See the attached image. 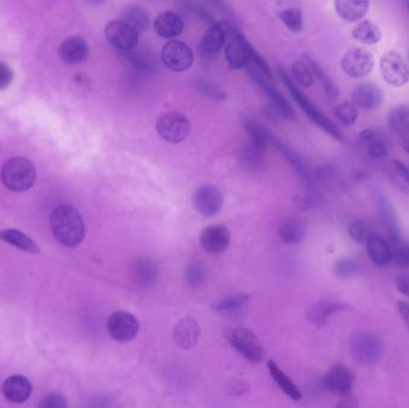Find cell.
Wrapping results in <instances>:
<instances>
[{
	"label": "cell",
	"instance_id": "1",
	"mask_svg": "<svg viewBox=\"0 0 409 408\" xmlns=\"http://www.w3.org/2000/svg\"><path fill=\"white\" fill-rule=\"evenodd\" d=\"M50 228L57 241L65 247H77L85 238L81 214L70 205H59L50 216Z\"/></svg>",
	"mask_w": 409,
	"mask_h": 408
},
{
	"label": "cell",
	"instance_id": "2",
	"mask_svg": "<svg viewBox=\"0 0 409 408\" xmlns=\"http://www.w3.org/2000/svg\"><path fill=\"white\" fill-rule=\"evenodd\" d=\"M279 77L284 83V86L289 90L292 98L297 102L299 107L303 109V112L306 114V117H309L313 124L328 133L329 136L335 138L336 140L344 141V136L340 132V129L333 124L332 121L329 120L328 117H326L325 114L316 108V105H313V102L310 101L301 90L298 89V86L294 84L292 78L289 77V74L286 71L279 70Z\"/></svg>",
	"mask_w": 409,
	"mask_h": 408
},
{
	"label": "cell",
	"instance_id": "3",
	"mask_svg": "<svg viewBox=\"0 0 409 408\" xmlns=\"http://www.w3.org/2000/svg\"><path fill=\"white\" fill-rule=\"evenodd\" d=\"M0 179L4 186L13 192H24L34 186L36 169L30 160L13 157L6 161L0 171Z\"/></svg>",
	"mask_w": 409,
	"mask_h": 408
},
{
	"label": "cell",
	"instance_id": "4",
	"mask_svg": "<svg viewBox=\"0 0 409 408\" xmlns=\"http://www.w3.org/2000/svg\"><path fill=\"white\" fill-rule=\"evenodd\" d=\"M190 121L181 112H166L159 115L156 122L159 136L170 144H180L190 136Z\"/></svg>",
	"mask_w": 409,
	"mask_h": 408
},
{
	"label": "cell",
	"instance_id": "5",
	"mask_svg": "<svg viewBox=\"0 0 409 408\" xmlns=\"http://www.w3.org/2000/svg\"><path fill=\"white\" fill-rule=\"evenodd\" d=\"M226 338H228V342L231 344V346L249 362H263V359L265 358V351H263V345H261L258 337L255 335L254 332L244 328V327L234 328L229 332Z\"/></svg>",
	"mask_w": 409,
	"mask_h": 408
},
{
	"label": "cell",
	"instance_id": "6",
	"mask_svg": "<svg viewBox=\"0 0 409 408\" xmlns=\"http://www.w3.org/2000/svg\"><path fill=\"white\" fill-rule=\"evenodd\" d=\"M237 33L240 31L237 30V27L232 21H218L212 27H209L201 40V52L209 57L218 54Z\"/></svg>",
	"mask_w": 409,
	"mask_h": 408
},
{
	"label": "cell",
	"instance_id": "7",
	"mask_svg": "<svg viewBox=\"0 0 409 408\" xmlns=\"http://www.w3.org/2000/svg\"><path fill=\"white\" fill-rule=\"evenodd\" d=\"M379 70L384 82L393 88H401L409 82L408 64L398 52H386L379 60Z\"/></svg>",
	"mask_w": 409,
	"mask_h": 408
},
{
	"label": "cell",
	"instance_id": "8",
	"mask_svg": "<svg viewBox=\"0 0 409 408\" xmlns=\"http://www.w3.org/2000/svg\"><path fill=\"white\" fill-rule=\"evenodd\" d=\"M163 65L174 72H185L193 66L194 54L192 48L178 40H171L161 51Z\"/></svg>",
	"mask_w": 409,
	"mask_h": 408
},
{
	"label": "cell",
	"instance_id": "9",
	"mask_svg": "<svg viewBox=\"0 0 409 408\" xmlns=\"http://www.w3.org/2000/svg\"><path fill=\"white\" fill-rule=\"evenodd\" d=\"M352 354L358 362L374 364L382 359L384 344L382 339L371 333H359L352 339Z\"/></svg>",
	"mask_w": 409,
	"mask_h": 408
},
{
	"label": "cell",
	"instance_id": "10",
	"mask_svg": "<svg viewBox=\"0 0 409 408\" xmlns=\"http://www.w3.org/2000/svg\"><path fill=\"white\" fill-rule=\"evenodd\" d=\"M108 333L115 342H128L139 333V320L128 311H115L107 322Z\"/></svg>",
	"mask_w": 409,
	"mask_h": 408
},
{
	"label": "cell",
	"instance_id": "11",
	"mask_svg": "<svg viewBox=\"0 0 409 408\" xmlns=\"http://www.w3.org/2000/svg\"><path fill=\"white\" fill-rule=\"evenodd\" d=\"M105 34L109 43L122 53L134 51L139 43V34L122 21H112L107 23Z\"/></svg>",
	"mask_w": 409,
	"mask_h": 408
},
{
	"label": "cell",
	"instance_id": "12",
	"mask_svg": "<svg viewBox=\"0 0 409 408\" xmlns=\"http://www.w3.org/2000/svg\"><path fill=\"white\" fill-rule=\"evenodd\" d=\"M340 64L348 77L359 79L367 77L374 69V55L363 48H352L345 53Z\"/></svg>",
	"mask_w": 409,
	"mask_h": 408
},
{
	"label": "cell",
	"instance_id": "13",
	"mask_svg": "<svg viewBox=\"0 0 409 408\" xmlns=\"http://www.w3.org/2000/svg\"><path fill=\"white\" fill-rule=\"evenodd\" d=\"M224 205L221 192L213 185L199 187L193 195V207L204 217H214Z\"/></svg>",
	"mask_w": 409,
	"mask_h": 408
},
{
	"label": "cell",
	"instance_id": "14",
	"mask_svg": "<svg viewBox=\"0 0 409 408\" xmlns=\"http://www.w3.org/2000/svg\"><path fill=\"white\" fill-rule=\"evenodd\" d=\"M250 43L241 33L232 36L225 47V59L234 70H243L250 65Z\"/></svg>",
	"mask_w": 409,
	"mask_h": 408
},
{
	"label": "cell",
	"instance_id": "15",
	"mask_svg": "<svg viewBox=\"0 0 409 408\" xmlns=\"http://www.w3.org/2000/svg\"><path fill=\"white\" fill-rule=\"evenodd\" d=\"M250 74L255 83L259 86L260 89L263 90V93H266L267 98H270V103L278 110L279 113L282 114V117H285L287 120H294L296 113H294V108H292V105H289V102L282 96V93H279L275 86H270L267 78L263 74H260L259 71L254 70L251 67Z\"/></svg>",
	"mask_w": 409,
	"mask_h": 408
},
{
	"label": "cell",
	"instance_id": "16",
	"mask_svg": "<svg viewBox=\"0 0 409 408\" xmlns=\"http://www.w3.org/2000/svg\"><path fill=\"white\" fill-rule=\"evenodd\" d=\"M231 235L225 226H209L200 233V245L204 252L209 254H220L230 245Z\"/></svg>",
	"mask_w": 409,
	"mask_h": 408
},
{
	"label": "cell",
	"instance_id": "17",
	"mask_svg": "<svg viewBox=\"0 0 409 408\" xmlns=\"http://www.w3.org/2000/svg\"><path fill=\"white\" fill-rule=\"evenodd\" d=\"M352 103L357 108L374 110L382 105L384 96L382 90L372 83H360L355 86L351 93Z\"/></svg>",
	"mask_w": 409,
	"mask_h": 408
},
{
	"label": "cell",
	"instance_id": "18",
	"mask_svg": "<svg viewBox=\"0 0 409 408\" xmlns=\"http://www.w3.org/2000/svg\"><path fill=\"white\" fill-rule=\"evenodd\" d=\"M355 383V375L347 366H335L330 368L323 380L325 388L334 394L348 393L351 392Z\"/></svg>",
	"mask_w": 409,
	"mask_h": 408
},
{
	"label": "cell",
	"instance_id": "19",
	"mask_svg": "<svg viewBox=\"0 0 409 408\" xmlns=\"http://www.w3.org/2000/svg\"><path fill=\"white\" fill-rule=\"evenodd\" d=\"M159 276V264L150 257H139L131 264V278L140 288L155 284Z\"/></svg>",
	"mask_w": 409,
	"mask_h": 408
},
{
	"label": "cell",
	"instance_id": "20",
	"mask_svg": "<svg viewBox=\"0 0 409 408\" xmlns=\"http://www.w3.org/2000/svg\"><path fill=\"white\" fill-rule=\"evenodd\" d=\"M59 55L69 65H77L89 57V45L79 36H71L62 41L59 47Z\"/></svg>",
	"mask_w": 409,
	"mask_h": 408
},
{
	"label": "cell",
	"instance_id": "21",
	"mask_svg": "<svg viewBox=\"0 0 409 408\" xmlns=\"http://www.w3.org/2000/svg\"><path fill=\"white\" fill-rule=\"evenodd\" d=\"M1 390L6 400L13 404H23L30 397L33 385L23 375H12L5 380Z\"/></svg>",
	"mask_w": 409,
	"mask_h": 408
},
{
	"label": "cell",
	"instance_id": "22",
	"mask_svg": "<svg viewBox=\"0 0 409 408\" xmlns=\"http://www.w3.org/2000/svg\"><path fill=\"white\" fill-rule=\"evenodd\" d=\"M200 326L192 316H185L174 328V340L178 346L190 350L197 345L200 337Z\"/></svg>",
	"mask_w": 409,
	"mask_h": 408
},
{
	"label": "cell",
	"instance_id": "23",
	"mask_svg": "<svg viewBox=\"0 0 409 408\" xmlns=\"http://www.w3.org/2000/svg\"><path fill=\"white\" fill-rule=\"evenodd\" d=\"M370 3L367 0H336L334 3L336 13L348 23L358 22L365 17Z\"/></svg>",
	"mask_w": 409,
	"mask_h": 408
},
{
	"label": "cell",
	"instance_id": "24",
	"mask_svg": "<svg viewBox=\"0 0 409 408\" xmlns=\"http://www.w3.org/2000/svg\"><path fill=\"white\" fill-rule=\"evenodd\" d=\"M155 30L164 39H176L183 31V21L176 12H163L155 20Z\"/></svg>",
	"mask_w": 409,
	"mask_h": 408
},
{
	"label": "cell",
	"instance_id": "25",
	"mask_svg": "<svg viewBox=\"0 0 409 408\" xmlns=\"http://www.w3.org/2000/svg\"><path fill=\"white\" fill-rule=\"evenodd\" d=\"M367 254L371 261L379 267H384L393 261V249L386 238L374 233L367 243Z\"/></svg>",
	"mask_w": 409,
	"mask_h": 408
},
{
	"label": "cell",
	"instance_id": "26",
	"mask_svg": "<svg viewBox=\"0 0 409 408\" xmlns=\"http://www.w3.org/2000/svg\"><path fill=\"white\" fill-rule=\"evenodd\" d=\"M347 309H350V307L346 304L323 301V302L313 304V307L308 310L306 316L313 326L323 327L328 322L329 317H332L333 315L341 311H346Z\"/></svg>",
	"mask_w": 409,
	"mask_h": 408
},
{
	"label": "cell",
	"instance_id": "27",
	"mask_svg": "<svg viewBox=\"0 0 409 408\" xmlns=\"http://www.w3.org/2000/svg\"><path fill=\"white\" fill-rule=\"evenodd\" d=\"M360 144L363 145L367 153L376 160H383L389 155V146L386 139L374 129H364L359 133Z\"/></svg>",
	"mask_w": 409,
	"mask_h": 408
},
{
	"label": "cell",
	"instance_id": "28",
	"mask_svg": "<svg viewBox=\"0 0 409 408\" xmlns=\"http://www.w3.org/2000/svg\"><path fill=\"white\" fill-rule=\"evenodd\" d=\"M377 204H379V214L382 218L383 224L386 226L390 242L393 243V245H398L401 242V235H400L398 219H396V214L393 207L383 195L377 199Z\"/></svg>",
	"mask_w": 409,
	"mask_h": 408
},
{
	"label": "cell",
	"instance_id": "29",
	"mask_svg": "<svg viewBox=\"0 0 409 408\" xmlns=\"http://www.w3.org/2000/svg\"><path fill=\"white\" fill-rule=\"evenodd\" d=\"M150 12L142 5H128L121 13V20L124 23L133 28L138 34L144 33L150 25Z\"/></svg>",
	"mask_w": 409,
	"mask_h": 408
},
{
	"label": "cell",
	"instance_id": "30",
	"mask_svg": "<svg viewBox=\"0 0 409 408\" xmlns=\"http://www.w3.org/2000/svg\"><path fill=\"white\" fill-rule=\"evenodd\" d=\"M278 235L286 245H298L305 236L304 223L298 218H286L279 226Z\"/></svg>",
	"mask_w": 409,
	"mask_h": 408
},
{
	"label": "cell",
	"instance_id": "31",
	"mask_svg": "<svg viewBox=\"0 0 409 408\" xmlns=\"http://www.w3.org/2000/svg\"><path fill=\"white\" fill-rule=\"evenodd\" d=\"M0 240L23 250L25 253L38 254L41 252L39 245L20 230L4 229L0 231Z\"/></svg>",
	"mask_w": 409,
	"mask_h": 408
},
{
	"label": "cell",
	"instance_id": "32",
	"mask_svg": "<svg viewBox=\"0 0 409 408\" xmlns=\"http://www.w3.org/2000/svg\"><path fill=\"white\" fill-rule=\"evenodd\" d=\"M384 171L388 179L396 188L409 194V167L400 161H389L384 165Z\"/></svg>",
	"mask_w": 409,
	"mask_h": 408
},
{
	"label": "cell",
	"instance_id": "33",
	"mask_svg": "<svg viewBox=\"0 0 409 408\" xmlns=\"http://www.w3.org/2000/svg\"><path fill=\"white\" fill-rule=\"evenodd\" d=\"M267 368H268L270 376L275 380V383L278 385L279 388L282 389V392L289 399L296 401L301 400V390L298 389L297 385H294V382L291 381V378L279 368L277 363L273 362V361H268L267 362Z\"/></svg>",
	"mask_w": 409,
	"mask_h": 408
},
{
	"label": "cell",
	"instance_id": "34",
	"mask_svg": "<svg viewBox=\"0 0 409 408\" xmlns=\"http://www.w3.org/2000/svg\"><path fill=\"white\" fill-rule=\"evenodd\" d=\"M243 127L246 129V132H247L248 136H249V140H250L249 144L254 145L255 148H260L263 151H265V148L273 140L270 133L263 127V124L254 120V119L247 117H244Z\"/></svg>",
	"mask_w": 409,
	"mask_h": 408
},
{
	"label": "cell",
	"instance_id": "35",
	"mask_svg": "<svg viewBox=\"0 0 409 408\" xmlns=\"http://www.w3.org/2000/svg\"><path fill=\"white\" fill-rule=\"evenodd\" d=\"M249 303V296L247 293H236V295L228 296L223 300L218 301L213 304L212 309L219 314L234 316L242 313Z\"/></svg>",
	"mask_w": 409,
	"mask_h": 408
},
{
	"label": "cell",
	"instance_id": "36",
	"mask_svg": "<svg viewBox=\"0 0 409 408\" xmlns=\"http://www.w3.org/2000/svg\"><path fill=\"white\" fill-rule=\"evenodd\" d=\"M352 36L364 45H376L382 40L381 29L371 21H363L357 24L352 30Z\"/></svg>",
	"mask_w": 409,
	"mask_h": 408
},
{
	"label": "cell",
	"instance_id": "37",
	"mask_svg": "<svg viewBox=\"0 0 409 408\" xmlns=\"http://www.w3.org/2000/svg\"><path fill=\"white\" fill-rule=\"evenodd\" d=\"M390 129L401 136H409V105H400L388 114Z\"/></svg>",
	"mask_w": 409,
	"mask_h": 408
},
{
	"label": "cell",
	"instance_id": "38",
	"mask_svg": "<svg viewBox=\"0 0 409 408\" xmlns=\"http://www.w3.org/2000/svg\"><path fill=\"white\" fill-rule=\"evenodd\" d=\"M237 156H238V162L246 170L256 171L263 167V151L255 148L254 145L248 144L241 148Z\"/></svg>",
	"mask_w": 409,
	"mask_h": 408
},
{
	"label": "cell",
	"instance_id": "39",
	"mask_svg": "<svg viewBox=\"0 0 409 408\" xmlns=\"http://www.w3.org/2000/svg\"><path fill=\"white\" fill-rule=\"evenodd\" d=\"M306 64L309 65L310 70L313 72V77L317 78V81L321 83V86L325 90L326 93L328 95L329 98H335L339 95V90L336 88L335 84L333 83L332 79L328 77V74H326L323 69L313 62V59L306 57Z\"/></svg>",
	"mask_w": 409,
	"mask_h": 408
},
{
	"label": "cell",
	"instance_id": "40",
	"mask_svg": "<svg viewBox=\"0 0 409 408\" xmlns=\"http://www.w3.org/2000/svg\"><path fill=\"white\" fill-rule=\"evenodd\" d=\"M348 235L352 240H355L358 243H367L371 236H374V230L370 223H367L364 219H355L348 224Z\"/></svg>",
	"mask_w": 409,
	"mask_h": 408
},
{
	"label": "cell",
	"instance_id": "41",
	"mask_svg": "<svg viewBox=\"0 0 409 408\" xmlns=\"http://www.w3.org/2000/svg\"><path fill=\"white\" fill-rule=\"evenodd\" d=\"M292 81L301 88H310L313 84V74L305 62H296L291 66Z\"/></svg>",
	"mask_w": 409,
	"mask_h": 408
},
{
	"label": "cell",
	"instance_id": "42",
	"mask_svg": "<svg viewBox=\"0 0 409 408\" xmlns=\"http://www.w3.org/2000/svg\"><path fill=\"white\" fill-rule=\"evenodd\" d=\"M279 17L289 30L299 33L303 29V12L299 8H282Z\"/></svg>",
	"mask_w": 409,
	"mask_h": 408
},
{
	"label": "cell",
	"instance_id": "43",
	"mask_svg": "<svg viewBox=\"0 0 409 408\" xmlns=\"http://www.w3.org/2000/svg\"><path fill=\"white\" fill-rule=\"evenodd\" d=\"M334 115L344 126H352L355 124L359 113L352 102H342L339 105H336Z\"/></svg>",
	"mask_w": 409,
	"mask_h": 408
},
{
	"label": "cell",
	"instance_id": "44",
	"mask_svg": "<svg viewBox=\"0 0 409 408\" xmlns=\"http://www.w3.org/2000/svg\"><path fill=\"white\" fill-rule=\"evenodd\" d=\"M185 278L192 288H200L201 285H204V279H206L204 266L199 262H192L188 264L185 269Z\"/></svg>",
	"mask_w": 409,
	"mask_h": 408
},
{
	"label": "cell",
	"instance_id": "45",
	"mask_svg": "<svg viewBox=\"0 0 409 408\" xmlns=\"http://www.w3.org/2000/svg\"><path fill=\"white\" fill-rule=\"evenodd\" d=\"M275 146L279 148V151L282 152V155L285 157L286 160L289 161V164L294 167V170L297 171L299 175L303 176V177H309L310 174L308 173L305 164L291 148H287L280 141H275Z\"/></svg>",
	"mask_w": 409,
	"mask_h": 408
},
{
	"label": "cell",
	"instance_id": "46",
	"mask_svg": "<svg viewBox=\"0 0 409 408\" xmlns=\"http://www.w3.org/2000/svg\"><path fill=\"white\" fill-rule=\"evenodd\" d=\"M334 272L340 278H350L358 272V264H357V261L350 259V257L340 259L334 264Z\"/></svg>",
	"mask_w": 409,
	"mask_h": 408
},
{
	"label": "cell",
	"instance_id": "47",
	"mask_svg": "<svg viewBox=\"0 0 409 408\" xmlns=\"http://www.w3.org/2000/svg\"><path fill=\"white\" fill-rule=\"evenodd\" d=\"M125 57H126L127 62L131 64L132 66L137 69V70L145 71V72L152 70L151 59L146 54L142 53V52H128V53H125Z\"/></svg>",
	"mask_w": 409,
	"mask_h": 408
},
{
	"label": "cell",
	"instance_id": "48",
	"mask_svg": "<svg viewBox=\"0 0 409 408\" xmlns=\"http://www.w3.org/2000/svg\"><path fill=\"white\" fill-rule=\"evenodd\" d=\"M393 261L401 269H409V243L401 241L394 245Z\"/></svg>",
	"mask_w": 409,
	"mask_h": 408
},
{
	"label": "cell",
	"instance_id": "49",
	"mask_svg": "<svg viewBox=\"0 0 409 408\" xmlns=\"http://www.w3.org/2000/svg\"><path fill=\"white\" fill-rule=\"evenodd\" d=\"M39 408H67V401L60 394L50 393L41 399Z\"/></svg>",
	"mask_w": 409,
	"mask_h": 408
},
{
	"label": "cell",
	"instance_id": "50",
	"mask_svg": "<svg viewBox=\"0 0 409 408\" xmlns=\"http://www.w3.org/2000/svg\"><path fill=\"white\" fill-rule=\"evenodd\" d=\"M187 5L190 8V11L193 12L194 15L197 16V18L202 21L204 23L209 24L211 27L216 23V20H214L212 13L206 8L204 4H201V3H190V4Z\"/></svg>",
	"mask_w": 409,
	"mask_h": 408
},
{
	"label": "cell",
	"instance_id": "51",
	"mask_svg": "<svg viewBox=\"0 0 409 408\" xmlns=\"http://www.w3.org/2000/svg\"><path fill=\"white\" fill-rule=\"evenodd\" d=\"M195 86L197 90H200L201 93H204L209 98H214V100H224L225 98V93L209 83L199 81Z\"/></svg>",
	"mask_w": 409,
	"mask_h": 408
},
{
	"label": "cell",
	"instance_id": "52",
	"mask_svg": "<svg viewBox=\"0 0 409 408\" xmlns=\"http://www.w3.org/2000/svg\"><path fill=\"white\" fill-rule=\"evenodd\" d=\"M13 79V72L11 67L5 62H0V90L6 89Z\"/></svg>",
	"mask_w": 409,
	"mask_h": 408
},
{
	"label": "cell",
	"instance_id": "53",
	"mask_svg": "<svg viewBox=\"0 0 409 408\" xmlns=\"http://www.w3.org/2000/svg\"><path fill=\"white\" fill-rule=\"evenodd\" d=\"M336 408H359L358 399L355 394L352 393V390L348 393L341 394L339 395V401H338Z\"/></svg>",
	"mask_w": 409,
	"mask_h": 408
},
{
	"label": "cell",
	"instance_id": "54",
	"mask_svg": "<svg viewBox=\"0 0 409 408\" xmlns=\"http://www.w3.org/2000/svg\"><path fill=\"white\" fill-rule=\"evenodd\" d=\"M396 286L398 291L409 297V274H402L396 279Z\"/></svg>",
	"mask_w": 409,
	"mask_h": 408
},
{
	"label": "cell",
	"instance_id": "55",
	"mask_svg": "<svg viewBox=\"0 0 409 408\" xmlns=\"http://www.w3.org/2000/svg\"><path fill=\"white\" fill-rule=\"evenodd\" d=\"M398 309L400 315L402 316V319L405 321V327H407L409 333V304L403 303V302H398Z\"/></svg>",
	"mask_w": 409,
	"mask_h": 408
},
{
	"label": "cell",
	"instance_id": "56",
	"mask_svg": "<svg viewBox=\"0 0 409 408\" xmlns=\"http://www.w3.org/2000/svg\"><path fill=\"white\" fill-rule=\"evenodd\" d=\"M400 145H401L403 150L409 155V136H401Z\"/></svg>",
	"mask_w": 409,
	"mask_h": 408
},
{
	"label": "cell",
	"instance_id": "57",
	"mask_svg": "<svg viewBox=\"0 0 409 408\" xmlns=\"http://www.w3.org/2000/svg\"><path fill=\"white\" fill-rule=\"evenodd\" d=\"M408 60H409V51H408Z\"/></svg>",
	"mask_w": 409,
	"mask_h": 408
},
{
	"label": "cell",
	"instance_id": "58",
	"mask_svg": "<svg viewBox=\"0 0 409 408\" xmlns=\"http://www.w3.org/2000/svg\"><path fill=\"white\" fill-rule=\"evenodd\" d=\"M408 11H409V3H408Z\"/></svg>",
	"mask_w": 409,
	"mask_h": 408
}]
</instances>
